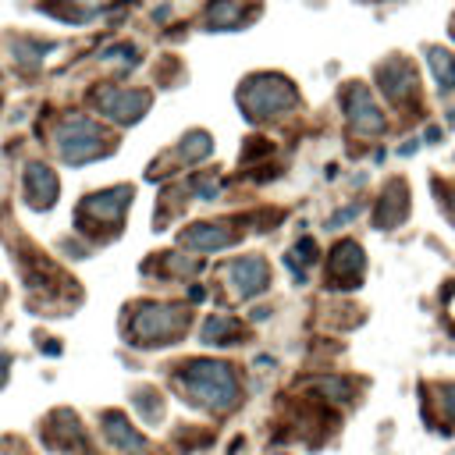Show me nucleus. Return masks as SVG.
<instances>
[{
	"label": "nucleus",
	"mask_w": 455,
	"mask_h": 455,
	"mask_svg": "<svg viewBox=\"0 0 455 455\" xmlns=\"http://www.w3.org/2000/svg\"><path fill=\"white\" fill-rule=\"evenodd\" d=\"M146 103H150L146 93H121V89L103 93V110L110 114V118H118V121H136L146 110Z\"/></svg>",
	"instance_id": "0eeeda50"
},
{
	"label": "nucleus",
	"mask_w": 455,
	"mask_h": 455,
	"mask_svg": "<svg viewBox=\"0 0 455 455\" xmlns=\"http://www.w3.org/2000/svg\"><path fill=\"white\" fill-rule=\"evenodd\" d=\"M242 103L253 110V118H270V114L292 107L296 93H292V86L284 82V79H256V82L246 86Z\"/></svg>",
	"instance_id": "f03ea898"
},
{
	"label": "nucleus",
	"mask_w": 455,
	"mask_h": 455,
	"mask_svg": "<svg viewBox=\"0 0 455 455\" xmlns=\"http://www.w3.org/2000/svg\"><path fill=\"white\" fill-rule=\"evenodd\" d=\"M178 324H182V313L167 310V306H146L136 317V331H139V338L150 341V345H157V338H167L171 327H178Z\"/></svg>",
	"instance_id": "39448f33"
},
{
	"label": "nucleus",
	"mask_w": 455,
	"mask_h": 455,
	"mask_svg": "<svg viewBox=\"0 0 455 455\" xmlns=\"http://www.w3.org/2000/svg\"><path fill=\"white\" fill-rule=\"evenodd\" d=\"M96 143H103V136L96 132V125H89V121H82V118L68 121L65 132H61V150H65V157H72V160L100 157L107 146H96Z\"/></svg>",
	"instance_id": "20e7f679"
},
{
	"label": "nucleus",
	"mask_w": 455,
	"mask_h": 455,
	"mask_svg": "<svg viewBox=\"0 0 455 455\" xmlns=\"http://www.w3.org/2000/svg\"><path fill=\"white\" fill-rule=\"evenodd\" d=\"M228 274H232V281L239 284V292H242V296H253V292L267 289V263L256 260V256H249V260H235Z\"/></svg>",
	"instance_id": "1a4fd4ad"
},
{
	"label": "nucleus",
	"mask_w": 455,
	"mask_h": 455,
	"mask_svg": "<svg viewBox=\"0 0 455 455\" xmlns=\"http://www.w3.org/2000/svg\"><path fill=\"white\" fill-rule=\"evenodd\" d=\"M406 217V199H402V185H391V196L388 199H381V206H377V224L381 228H395L398 220Z\"/></svg>",
	"instance_id": "9b49d317"
},
{
	"label": "nucleus",
	"mask_w": 455,
	"mask_h": 455,
	"mask_svg": "<svg viewBox=\"0 0 455 455\" xmlns=\"http://www.w3.org/2000/svg\"><path fill=\"white\" fill-rule=\"evenodd\" d=\"M296 253H303V260H306V263H310V260H313V256H317V246H313V239H303V242H299V246H296Z\"/></svg>",
	"instance_id": "dca6fc26"
},
{
	"label": "nucleus",
	"mask_w": 455,
	"mask_h": 455,
	"mask_svg": "<svg viewBox=\"0 0 455 455\" xmlns=\"http://www.w3.org/2000/svg\"><path fill=\"white\" fill-rule=\"evenodd\" d=\"M107 437L118 444V448H143V444H146L139 434L128 430V423H125L121 416H107Z\"/></svg>",
	"instance_id": "ddd939ff"
},
{
	"label": "nucleus",
	"mask_w": 455,
	"mask_h": 455,
	"mask_svg": "<svg viewBox=\"0 0 455 455\" xmlns=\"http://www.w3.org/2000/svg\"><path fill=\"white\" fill-rule=\"evenodd\" d=\"M235 331H239V324H235V320H228V317H213V320H206V327H203V341L224 345V341L232 338Z\"/></svg>",
	"instance_id": "2eb2a0df"
},
{
	"label": "nucleus",
	"mask_w": 455,
	"mask_h": 455,
	"mask_svg": "<svg viewBox=\"0 0 455 455\" xmlns=\"http://www.w3.org/2000/svg\"><path fill=\"white\" fill-rule=\"evenodd\" d=\"M451 32H455V29H451Z\"/></svg>",
	"instance_id": "a211bd4d"
},
{
	"label": "nucleus",
	"mask_w": 455,
	"mask_h": 455,
	"mask_svg": "<svg viewBox=\"0 0 455 455\" xmlns=\"http://www.w3.org/2000/svg\"><path fill=\"white\" fill-rule=\"evenodd\" d=\"M25 185H29V196H32L36 206H50V199L57 196V178L50 175L46 167H29Z\"/></svg>",
	"instance_id": "9d476101"
},
{
	"label": "nucleus",
	"mask_w": 455,
	"mask_h": 455,
	"mask_svg": "<svg viewBox=\"0 0 455 455\" xmlns=\"http://www.w3.org/2000/svg\"><path fill=\"white\" fill-rule=\"evenodd\" d=\"M430 72H434V79H437L441 89H451V86H455V61H451V53L434 50V53H430Z\"/></svg>",
	"instance_id": "4468645a"
},
{
	"label": "nucleus",
	"mask_w": 455,
	"mask_h": 455,
	"mask_svg": "<svg viewBox=\"0 0 455 455\" xmlns=\"http://www.w3.org/2000/svg\"><path fill=\"white\" fill-rule=\"evenodd\" d=\"M377 79H381V89H384L391 100H406V96L416 89V72H413L409 61H402V57H395V61L381 65Z\"/></svg>",
	"instance_id": "423d86ee"
},
{
	"label": "nucleus",
	"mask_w": 455,
	"mask_h": 455,
	"mask_svg": "<svg viewBox=\"0 0 455 455\" xmlns=\"http://www.w3.org/2000/svg\"><path fill=\"white\" fill-rule=\"evenodd\" d=\"M185 384L203 398V402H210L217 409L235 402V377L220 363H192V367H185Z\"/></svg>",
	"instance_id": "f257e3e1"
},
{
	"label": "nucleus",
	"mask_w": 455,
	"mask_h": 455,
	"mask_svg": "<svg viewBox=\"0 0 455 455\" xmlns=\"http://www.w3.org/2000/svg\"><path fill=\"white\" fill-rule=\"evenodd\" d=\"M451 89H455V86H451Z\"/></svg>",
	"instance_id": "f3484780"
},
{
	"label": "nucleus",
	"mask_w": 455,
	"mask_h": 455,
	"mask_svg": "<svg viewBox=\"0 0 455 455\" xmlns=\"http://www.w3.org/2000/svg\"><path fill=\"white\" fill-rule=\"evenodd\" d=\"M345 107H349V121H352L356 132L374 136V132L384 128V114L377 110V103H374V96L367 93V86H352V89L345 93Z\"/></svg>",
	"instance_id": "7ed1b4c3"
},
{
	"label": "nucleus",
	"mask_w": 455,
	"mask_h": 455,
	"mask_svg": "<svg viewBox=\"0 0 455 455\" xmlns=\"http://www.w3.org/2000/svg\"><path fill=\"white\" fill-rule=\"evenodd\" d=\"M228 235L224 228H213V224H199V228H189L185 232V242L189 246H199V249H217V246H228Z\"/></svg>",
	"instance_id": "f8f14e48"
},
{
	"label": "nucleus",
	"mask_w": 455,
	"mask_h": 455,
	"mask_svg": "<svg viewBox=\"0 0 455 455\" xmlns=\"http://www.w3.org/2000/svg\"><path fill=\"white\" fill-rule=\"evenodd\" d=\"M331 274L334 281H356L363 274V249L356 242H338L331 253Z\"/></svg>",
	"instance_id": "6e6552de"
}]
</instances>
